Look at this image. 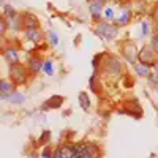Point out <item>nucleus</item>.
<instances>
[{"mask_svg": "<svg viewBox=\"0 0 158 158\" xmlns=\"http://www.w3.org/2000/svg\"><path fill=\"white\" fill-rule=\"evenodd\" d=\"M2 11H3V16L6 19H11V18H15L18 15V11L15 10V6H11V5H3Z\"/></svg>", "mask_w": 158, "mask_h": 158, "instance_id": "19", "label": "nucleus"}, {"mask_svg": "<svg viewBox=\"0 0 158 158\" xmlns=\"http://www.w3.org/2000/svg\"><path fill=\"white\" fill-rule=\"evenodd\" d=\"M27 68L30 70L32 74H36L43 70V59L40 57L38 54H29L27 56Z\"/></svg>", "mask_w": 158, "mask_h": 158, "instance_id": "5", "label": "nucleus"}, {"mask_svg": "<svg viewBox=\"0 0 158 158\" xmlns=\"http://www.w3.org/2000/svg\"><path fill=\"white\" fill-rule=\"evenodd\" d=\"M77 100H79V104H81V108H82L84 111H89V109H90V98H89V94H85V92H79Z\"/></svg>", "mask_w": 158, "mask_h": 158, "instance_id": "17", "label": "nucleus"}, {"mask_svg": "<svg viewBox=\"0 0 158 158\" xmlns=\"http://www.w3.org/2000/svg\"><path fill=\"white\" fill-rule=\"evenodd\" d=\"M150 48L155 51V54L158 56V35H153L150 40Z\"/></svg>", "mask_w": 158, "mask_h": 158, "instance_id": "26", "label": "nucleus"}, {"mask_svg": "<svg viewBox=\"0 0 158 158\" xmlns=\"http://www.w3.org/2000/svg\"><path fill=\"white\" fill-rule=\"evenodd\" d=\"M63 101H65V98L62 97V95H52V97H49L46 101H44V104H43V109L44 111H51V109H59L62 104H63Z\"/></svg>", "mask_w": 158, "mask_h": 158, "instance_id": "9", "label": "nucleus"}, {"mask_svg": "<svg viewBox=\"0 0 158 158\" xmlns=\"http://www.w3.org/2000/svg\"><path fill=\"white\" fill-rule=\"evenodd\" d=\"M106 70H108V71H111V73L118 74V73H122V70H123V65H122V62L118 60L117 57H114V56H108Z\"/></svg>", "mask_w": 158, "mask_h": 158, "instance_id": "11", "label": "nucleus"}, {"mask_svg": "<svg viewBox=\"0 0 158 158\" xmlns=\"http://www.w3.org/2000/svg\"><path fill=\"white\" fill-rule=\"evenodd\" d=\"M130 18H131V13H130V11H123L122 16L117 19V24H118V25H127V24L130 22Z\"/></svg>", "mask_w": 158, "mask_h": 158, "instance_id": "21", "label": "nucleus"}, {"mask_svg": "<svg viewBox=\"0 0 158 158\" xmlns=\"http://www.w3.org/2000/svg\"><path fill=\"white\" fill-rule=\"evenodd\" d=\"M10 103H13V104H21V103H24V100H25V97L21 94V92H18V90H15L13 94L6 98Z\"/></svg>", "mask_w": 158, "mask_h": 158, "instance_id": "18", "label": "nucleus"}, {"mask_svg": "<svg viewBox=\"0 0 158 158\" xmlns=\"http://www.w3.org/2000/svg\"><path fill=\"white\" fill-rule=\"evenodd\" d=\"M49 141H51V131L49 130H44L43 133H41V136L38 138V144H40V146H46Z\"/></svg>", "mask_w": 158, "mask_h": 158, "instance_id": "20", "label": "nucleus"}, {"mask_svg": "<svg viewBox=\"0 0 158 158\" xmlns=\"http://www.w3.org/2000/svg\"><path fill=\"white\" fill-rule=\"evenodd\" d=\"M0 44H2V35H0Z\"/></svg>", "mask_w": 158, "mask_h": 158, "instance_id": "31", "label": "nucleus"}, {"mask_svg": "<svg viewBox=\"0 0 158 158\" xmlns=\"http://www.w3.org/2000/svg\"><path fill=\"white\" fill-rule=\"evenodd\" d=\"M40 19L33 15V13H22V29H40Z\"/></svg>", "mask_w": 158, "mask_h": 158, "instance_id": "6", "label": "nucleus"}, {"mask_svg": "<svg viewBox=\"0 0 158 158\" xmlns=\"http://www.w3.org/2000/svg\"><path fill=\"white\" fill-rule=\"evenodd\" d=\"M138 60L144 65H149V67H153V65H156V54L155 51L149 46H144L141 51H138Z\"/></svg>", "mask_w": 158, "mask_h": 158, "instance_id": "4", "label": "nucleus"}, {"mask_svg": "<svg viewBox=\"0 0 158 158\" xmlns=\"http://www.w3.org/2000/svg\"><path fill=\"white\" fill-rule=\"evenodd\" d=\"M16 90V85L11 79H0V100H6L13 92Z\"/></svg>", "mask_w": 158, "mask_h": 158, "instance_id": "7", "label": "nucleus"}, {"mask_svg": "<svg viewBox=\"0 0 158 158\" xmlns=\"http://www.w3.org/2000/svg\"><path fill=\"white\" fill-rule=\"evenodd\" d=\"M90 89L95 92V94H98L100 92V84H98V76H97V73L90 77Z\"/></svg>", "mask_w": 158, "mask_h": 158, "instance_id": "22", "label": "nucleus"}, {"mask_svg": "<svg viewBox=\"0 0 158 158\" xmlns=\"http://www.w3.org/2000/svg\"><path fill=\"white\" fill-rule=\"evenodd\" d=\"M131 104H133V106L136 108V117H141V112H142V111H141V106H139V103H138L136 100H131ZM120 112H125V114H128V115H130V114L133 115V108L130 106V103H127V104H125V108H123V109H122Z\"/></svg>", "mask_w": 158, "mask_h": 158, "instance_id": "16", "label": "nucleus"}, {"mask_svg": "<svg viewBox=\"0 0 158 158\" xmlns=\"http://www.w3.org/2000/svg\"><path fill=\"white\" fill-rule=\"evenodd\" d=\"M48 40H49V44L51 46H57L59 44V35L56 32H49L48 33Z\"/></svg>", "mask_w": 158, "mask_h": 158, "instance_id": "24", "label": "nucleus"}, {"mask_svg": "<svg viewBox=\"0 0 158 158\" xmlns=\"http://www.w3.org/2000/svg\"><path fill=\"white\" fill-rule=\"evenodd\" d=\"M52 155H54V152L51 147H44V150L41 152V156H52Z\"/></svg>", "mask_w": 158, "mask_h": 158, "instance_id": "28", "label": "nucleus"}, {"mask_svg": "<svg viewBox=\"0 0 158 158\" xmlns=\"http://www.w3.org/2000/svg\"><path fill=\"white\" fill-rule=\"evenodd\" d=\"M90 2H97V3H100V5H104L108 0H90Z\"/></svg>", "mask_w": 158, "mask_h": 158, "instance_id": "30", "label": "nucleus"}, {"mask_svg": "<svg viewBox=\"0 0 158 158\" xmlns=\"http://www.w3.org/2000/svg\"><path fill=\"white\" fill-rule=\"evenodd\" d=\"M97 35L103 40H106V41H111L117 36V32H118V27L114 24H109V22H100L97 25Z\"/></svg>", "mask_w": 158, "mask_h": 158, "instance_id": "3", "label": "nucleus"}, {"mask_svg": "<svg viewBox=\"0 0 158 158\" xmlns=\"http://www.w3.org/2000/svg\"><path fill=\"white\" fill-rule=\"evenodd\" d=\"M103 16L106 18V19H114V10L112 8H106L103 13Z\"/></svg>", "mask_w": 158, "mask_h": 158, "instance_id": "27", "label": "nucleus"}, {"mask_svg": "<svg viewBox=\"0 0 158 158\" xmlns=\"http://www.w3.org/2000/svg\"><path fill=\"white\" fill-rule=\"evenodd\" d=\"M52 158H73V144H62L54 150Z\"/></svg>", "mask_w": 158, "mask_h": 158, "instance_id": "10", "label": "nucleus"}, {"mask_svg": "<svg viewBox=\"0 0 158 158\" xmlns=\"http://www.w3.org/2000/svg\"><path fill=\"white\" fill-rule=\"evenodd\" d=\"M43 71H44L46 74H49V76L54 74V68H52V62H51V60L43 62Z\"/></svg>", "mask_w": 158, "mask_h": 158, "instance_id": "25", "label": "nucleus"}, {"mask_svg": "<svg viewBox=\"0 0 158 158\" xmlns=\"http://www.w3.org/2000/svg\"><path fill=\"white\" fill-rule=\"evenodd\" d=\"M122 52H123L125 59H127L130 63H135V62H136V59H138V51H136V46H135L133 43L127 41V43L122 46Z\"/></svg>", "mask_w": 158, "mask_h": 158, "instance_id": "8", "label": "nucleus"}, {"mask_svg": "<svg viewBox=\"0 0 158 158\" xmlns=\"http://www.w3.org/2000/svg\"><path fill=\"white\" fill-rule=\"evenodd\" d=\"M29 73L30 70L27 68V65H24L21 62H15V63H10V68H8V76L13 81L16 87L27 84L29 81Z\"/></svg>", "mask_w": 158, "mask_h": 158, "instance_id": "1", "label": "nucleus"}, {"mask_svg": "<svg viewBox=\"0 0 158 158\" xmlns=\"http://www.w3.org/2000/svg\"><path fill=\"white\" fill-rule=\"evenodd\" d=\"M133 68H135V71H136V74L138 76H142V77H149V74H150V67L149 65H144V63H133Z\"/></svg>", "mask_w": 158, "mask_h": 158, "instance_id": "15", "label": "nucleus"}, {"mask_svg": "<svg viewBox=\"0 0 158 158\" xmlns=\"http://www.w3.org/2000/svg\"><path fill=\"white\" fill-rule=\"evenodd\" d=\"M147 32H149V25H147V22H144L142 24V35H147Z\"/></svg>", "mask_w": 158, "mask_h": 158, "instance_id": "29", "label": "nucleus"}, {"mask_svg": "<svg viewBox=\"0 0 158 158\" xmlns=\"http://www.w3.org/2000/svg\"><path fill=\"white\" fill-rule=\"evenodd\" d=\"M3 59L8 62V63H15V62H19V51L16 46H6L3 49Z\"/></svg>", "mask_w": 158, "mask_h": 158, "instance_id": "12", "label": "nucleus"}, {"mask_svg": "<svg viewBox=\"0 0 158 158\" xmlns=\"http://www.w3.org/2000/svg\"><path fill=\"white\" fill-rule=\"evenodd\" d=\"M97 156H101V150L97 144L90 142L73 144V158H97Z\"/></svg>", "mask_w": 158, "mask_h": 158, "instance_id": "2", "label": "nucleus"}, {"mask_svg": "<svg viewBox=\"0 0 158 158\" xmlns=\"http://www.w3.org/2000/svg\"><path fill=\"white\" fill-rule=\"evenodd\" d=\"M24 33H25V38L29 40V41H32V43H41L43 40H44V33L40 30V29H29V30H24Z\"/></svg>", "mask_w": 158, "mask_h": 158, "instance_id": "13", "label": "nucleus"}, {"mask_svg": "<svg viewBox=\"0 0 158 158\" xmlns=\"http://www.w3.org/2000/svg\"><path fill=\"white\" fill-rule=\"evenodd\" d=\"M89 11H90L92 19L100 21V19H101V16H103V5H100V3H97V2H90Z\"/></svg>", "mask_w": 158, "mask_h": 158, "instance_id": "14", "label": "nucleus"}, {"mask_svg": "<svg viewBox=\"0 0 158 158\" xmlns=\"http://www.w3.org/2000/svg\"><path fill=\"white\" fill-rule=\"evenodd\" d=\"M8 30V19L5 16H0V35H5Z\"/></svg>", "mask_w": 158, "mask_h": 158, "instance_id": "23", "label": "nucleus"}]
</instances>
